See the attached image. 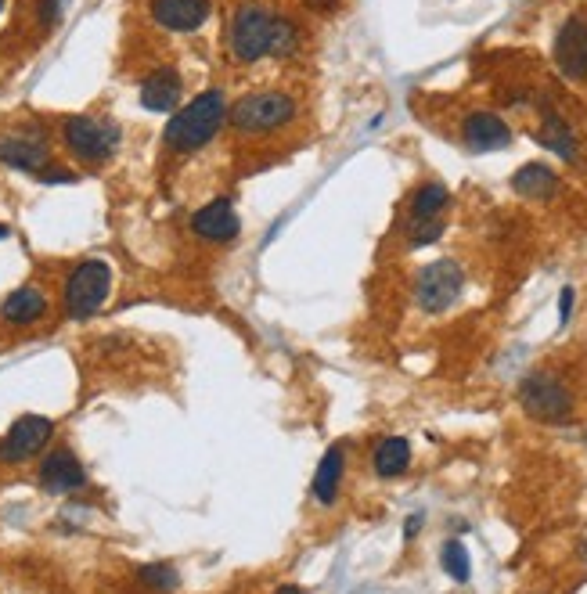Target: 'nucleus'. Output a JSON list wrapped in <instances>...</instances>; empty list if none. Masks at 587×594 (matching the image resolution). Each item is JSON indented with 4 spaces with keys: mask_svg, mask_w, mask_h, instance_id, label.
I'll use <instances>...</instances> for the list:
<instances>
[{
    "mask_svg": "<svg viewBox=\"0 0 587 594\" xmlns=\"http://www.w3.org/2000/svg\"><path fill=\"white\" fill-rule=\"evenodd\" d=\"M227 94L220 87H209L202 94L181 105L177 112L170 116L163 130V148L173 155H191L206 148L213 137L220 134V126L227 123Z\"/></svg>",
    "mask_w": 587,
    "mask_h": 594,
    "instance_id": "obj_1",
    "label": "nucleus"
},
{
    "mask_svg": "<svg viewBox=\"0 0 587 594\" xmlns=\"http://www.w3.org/2000/svg\"><path fill=\"white\" fill-rule=\"evenodd\" d=\"M296 112V98L285 90H256V94H242L227 108V123L238 137H263L289 126Z\"/></svg>",
    "mask_w": 587,
    "mask_h": 594,
    "instance_id": "obj_2",
    "label": "nucleus"
},
{
    "mask_svg": "<svg viewBox=\"0 0 587 594\" xmlns=\"http://www.w3.org/2000/svg\"><path fill=\"white\" fill-rule=\"evenodd\" d=\"M112 292V263L87 256L65 274L62 285V310L69 321H91Z\"/></svg>",
    "mask_w": 587,
    "mask_h": 594,
    "instance_id": "obj_3",
    "label": "nucleus"
},
{
    "mask_svg": "<svg viewBox=\"0 0 587 594\" xmlns=\"http://www.w3.org/2000/svg\"><path fill=\"white\" fill-rule=\"evenodd\" d=\"M62 141L80 162H87V166H101V162H109L112 155H116L119 141H123V130H119L112 119L65 116L62 119Z\"/></svg>",
    "mask_w": 587,
    "mask_h": 594,
    "instance_id": "obj_4",
    "label": "nucleus"
},
{
    "mask_svg": "<svg viewBox=\"0 0 587 594\" xmlns=\"http://www.w3.org/2000/svg\"><path fill=\"white\" fill-rule=\"evenodd\" d=\"M274 36V11L263 4H242L231 18V33H227V47L235 54L238 65H256L260 58L271 54Z\"/></svg>",
    "mask_w": 587,
    "mask_h": 594,
    "instance_id": "obj_5",
    "label": "nucleus"
},
{
    "mask_svg": "<svg viewBox=\"0 0 587 594\" xmlns=\"http://www.w3.org/2000/svg\"><path fill=\"white\" fill-rule=\"evenodd\" d=\"M519 404L530 418L548 425H566L573 418V393L562 378L548 371H533L519 382Z\"/></svg>",
    "mask_w": 587,
    "mask_h": 594,
    "instance_id": "obj_6",
    "label": "nucleus"
},
{
    "mask_svg": "<svg viewBox=\"0 0 587 594\" xmlns=\"http://www.w3.org/2000/svg\"><path fill=\"white\" fill-rule=\"evenodd\" d=\"M465 292V270L454 260H436L425 263L415 278V303L422 306L425 314H443Z\"/></svg>",
    "mask_w": 587,
    "mask_h": 594,
    "instance_id": "obj_7",
    "label": "nucleus"
},
{
    "mask_svg": "<svg viewBox=\"0 0 587 594\" xmlns=\"http://www.w3.org/2000/svg\"><path fill=\"white\" fill-rule=\"evenodd\" d=\"M51 440H55V422L47 414H22L0 436V461L4 465H22V461L37 458Z\"/></svg>",
    "mask_w": 587,
    "mask_h": 594,
    "instance_id": "obj_8",
    "label": "nucleus"
},
{
    "mask_svg": "<svg viewBox=\"0 0 587 594\" xmlns=\"http://www.w3.org/2000/svg\"><path fill=\"white\" fill-rule=\"evenodd\" d=\"M0 162L11 166V170L29 173V177H40L55 162V155H51V144H47L44 130L22 126V130L0 134Z\"/></svg>",
    "mask_w": 587,
    "mask_h": 594,
    "instance_id": "obj_9",
    "label": "nucleus"
},
{
    "mask_svg": "<svg viewBox=\"0 0 587 594\" xmlns=\"http://www.w3.org/2000/svg\"><path fill=\"white\" fill-rule=\"evenodd\" d=\"M555 65L569 83L587 80V18L569 15L555 33Z\"/></svg>",
    "mask_w": 587,
    "mask_h": 594,
    "instance_id": "obj_10",
    "label": "nucleus"
},
{
    "mask_svg": "<svg viewBox=\"0 0 587 594\" xmlns=\"http://www.w3.org/2000/svg\"><path fill=\"white\" fill-rule=\"evenodd\" d=\"M148 15L170 33H199L213 15V0H152Z\"/></svg>",
    "mask_w": 587,
    "mask_h": 594,
    "instance_id": "obj_11",
    "label": "nucleus"
},
{
    "mask_svg": "<svg viewBox=\"0 0 587 594\" xmlns=\"http://www.w3.org/2000/svg\"><path fill=\"white\" fill-rule=\"evenodd\" d=\"M40 486L51 494H76L87 486V468L69 447L47 450V458L40 461Z\"/></svg>",
    "mask_w": 587,
    "mask_h": 594,
    "instance_id": "obj_12",
    "label": "nucleus"
},
{
    "mask_svg": "<svg viewBox=\"0 0 587 594\" xmlns=\"http://www.w3.org/2000/svg\"><path fill=\"white\" fill-rule=\"evenodd\" d=\"M191 231L202 242H235L238 231H242V220L235 213V202L231 198H213L202 209H195L191 216Z\"/></svg>",
    "mask_w": 587,
    "mask_h": 594,
    "instance_id": "obj_13",
    "label": "nucleus"
},
{
    "mask_svg": "<svg viewBox=\"0 0 587 594\" xmlns=\"http://www.w3.org/2000/svg\"><path fill=\"white\" fill-rule=\"evenodd\" d=\"M461 141L469 152H501L512 144V126L497 112H469L461 119Z\"/></svg>",
    "mask_w": 587,
    "mask_h": 594,
    "instance_id": "obj_14",
    "label": "nucleus"
},
{
    "mask_svg": "<svg viewBox=\"0 0 587 594\" xmlns=\"http://www.w3.org/2000/svg\"><path fill=\"white\" fill-rule=\"evenodd\" d=\"M184 98V80L173 65H159L141 80V105L148 112H177Z\"/></svg>",
    "mask_w": 587,
    "mask_h": 594,
    "instance_id": "obj_15",
    "label": "nucleus"
},
{
    "mask_svg": "<svg viewBox=\"0 0 587 594\" xmlns=\"http://www.w3.org/2000/svg\"><path fill=\"white\" fill-rule=\"evenodd\" d=\"M47 292L37 285H22L15 292L0 299V321L11 324V328H29V324H37L47 317Z\"/></svg>",
    "mask_w": 587,
    "mask_h": 594,
    "instance_id": "obj_16",
    "label": "nucleus"
},
{
    "mask_svg": "<svg viewBox=\"0 0 587 594\" xmlns=\"http://www.w3.org/2000/svg\"><path fill=\"white\" fill-rule=\"evenodd\" d=\"M512 191L530 198V202H548L559 195V173L548 162H526L512 173Z\"/></svg>",
    "mask_w": 587,
    "mask_h": 594,
    "instance_id": "obj_17",
    "label": "nucleus"
},
{
    "mask_svg": "<svg viewBox=\"0 0 587 594\" xmlns=\"http://www.w3.org/2000/svg\"><path fill=\"white\" fill-rule=\"evenodd\" d=\"M343 472H346V450L343 447H328L325 458L317 461V472H314V501L321 508H332L339 501V490H343Z\"/></svg>",
    "mask_w": 587,
    "mask_h": 594,
    "instance_id": "obj_18",
    "label": "nucleus"
},
{
    "mask_svg": "<svg viewBox=\"0 0 587 594\" xmlns=\"http://www.w3.org/2000/svg\"><path fill=\"white\" fill-rule=\"evenodd\" d=\"M533 137H537V144L541 148H548V152H555L559 159L573 162L577 159V134H573V126L566 123V119L559 116V112H544L541 126L533 130Z\"/></svg>",
    "mask_w": 587,
    "mask_h": 594,
    "instance_id": "obj_19",
    "label": "nucleus"
},
{
    "mask_svg": "<svg viewBox=\"0 0 587 594\" xmlns=\"http://www.w3.org/2000/svg\"><path fill=\"white\" fill-rule=\"evenodd\" d=\"M451 202V191L443 188L440 180H429L415 191L411 198V209H407V224H422V220H440L443 209Z\"/></svg>",
    "mask_w": 587,
    "mask_h": 594,
    "instance_id": "obj_20",
    "label": "nucleus"
},
{
    "mask_svg": "<svg viewBox=\"0 0 587 594\" xmlns=\"http://www.w3.org/2000/svg\"><path fill=\"white\" fill-rule=\"evenodd\" d=\"M375 472L382 479H393V476H404L407 465H411V443L404 436H386V440L375 447Z\"/></svg>",
    "mask_w": 587,
    "mask_h": 594,
    "instance_id": "obj_21",
    "label": "nucleus"
},
{
    "mask_svg": "<svg viewBox=\"0 0 587 594\" xmlns=\"http://www.w3.org/2000/svg\"><path fill=\"white\" fill-rule=\"evenodd\" d=\"M299 47H303V29L296 26V18L274 15V36H271L274 58H292Z\"/></svg>",
    "mask_w": 587,
    "mask_h": 594,
    "instance_id": "obj_22",
    "label": "nucleus"
},
{
    "mask_svg": "<svg viewBox=\"0 0 587 594\" xmlns=\"http://www.w3.org/2000/svg\"><path fill=\"white\" fill-rule=\"evenodd\" d=\"M137 580H141L145 591H155V594H170L181 587V573H177L170 562H148V566L137 569Z\"/></svg>",
    "mask_w": 587,
    "mask_h": 594,
    "instance_id": "obj_23",
    "label": "nucleus"
},
{
    "mask_svg": "<svg viewBox=\"0 0 587 594\" xmlns=\"http://www.w3.org/2000/svg\"><path fill=\"white\" fill-rule=\"evenodd\" d=\"M440 562H443V573L451 576V580H458V584H469L472 562H469V551H465V544H461V540H447V544H443Z\"/></svg>",
    "mask_w": 587,
    "mask_h": 594,
    "instance_id": "obj_24",
    "label": "nucleus"
},
{
    "mask_svg": "<svg viewBox=\"0 0 587 594\" xmlns=\"http://www.w3.org/2000/svg\"><path fill=\"white\" fill-rule=\"evenodd\" d=\"M443 231H447L443 216H440V220H422V224H411V231H407V245H411V249H425V245L440 242Z\"/></svg>",
    "mask_w": 587,
    "mask_h": 594,
    "instance_id": "obj_25",
    "label": "nucleus"
},
{
    "mask_svg": "<svg viewBox=\"0 0 587 594\" xmlns=\"http://www.w3.org/2000/svg\"><path fill=\"white\" fill-rule=\"evenodd\" d=\"M40 184H47V188H62V184H76V180H80V173H73V170H65V166H55V162H51V166H47L44 173H40Z\"/></svg>",
    "mask_w": 587,
    "mask_h": 594,
    "instance_id": "obj_26",
    "label": "nucleus"
},
{
    "mask_svg": "<svg viewBox=\"0 0 587 594\" xmlns=\"http://www.w3.org/2000/svg\"><path fill=\"white\" fill-rule=\"evenodd\" d=\"M65 4H69V0H40V22H44V26L51 29V26L58 22V18H62Z\"/></svg>",
    "mask_w": 587,
    "mask_h": 594,
    "instance_id": "obj_27",
    "label": "nucleus"
},
{
    "mask_svg": "<svg viewBox=\"0 0 587 594\" xmlns=\"http://www.w3.org/2000/svg\"><path fill=\"white\" fill-rule=\"evenodd\" d=\"M573 299H577V292L566 285L559 292V324H569V317H573Z\"/></svg>",
    "mask_w": 587,
    "mask_h": 594,
    "instance_id": "obj_28",
    "label": "nucleus"
},
{
    "mask_svg": "<svg viewBox=\"0 0 587 594\" xmlns=\"http://www.w3.org/2000/svg\"><path fill=\"white\" fill-rule=\"evenodd\" d=\"M303 4H307V11H314V15H335L343 0H303Z\"/></svg>",
    "mask_w": 587,
    "mask_h": 594,
    "instance_id": "obj_29",
    "label": "nucleus"
},
{
    "mask_svg": "<svg viewBox=\"0 0 587 594\" xmlns=\"http://www.w3.org/2000/svg\"><path fill=\"white\" fill-rule=\"evenodd\" d=\"M418 530H422V512H415L411 519L404 522V540H415Z\"/></svg>",
    "mask_w": 587,
    "mask_h": 594,
    "instance_id": "obj_30",
    "label": "nucleus"
},
{
    "mask_svg": "<svg viewBox=\"0 0 587 594\" xmlns=\"http://www.w3.org/2000/svg\"><path fill=\"white\" fill-rule=\"evenodd\" d=\"M278 594H303V591H299L296 584H285V587H278Z\"/></svg>",
    "mask_w": 587,
    "mask_h": 594,
    "instance_id": "obj_31",
    "label": "nucleus"
},
{
    "mask_svg": "<svg viewBox=\"0 0 587 594\" xmlns=\"http://www.w3.org/2000/svg\"><path fill=\"white\" fill-rule=\"evenodd\" d=\"M8 234H11V231H8V227H4V224H0V238H8Z\"/></svg>",
    "mask_w": 587,
    "mask_h": 594,
    "instance_id": "obj_32",
    "label": "nucleus"
},
{
    "mask_svg": "<svg viewBox=\"0 0 587 594\" xmlns=\"http://www.w3.org/2000/svg\"><path fill=\"white\" fill-rule=\"evenodd\" d=\"M0 11H4V0H0Z\"/></svg>",
    "mask_w": 587,
    "mask_h": 594,
    "instance_id": "obj_33",
    "label": "nucleus"
}]
</instances>
